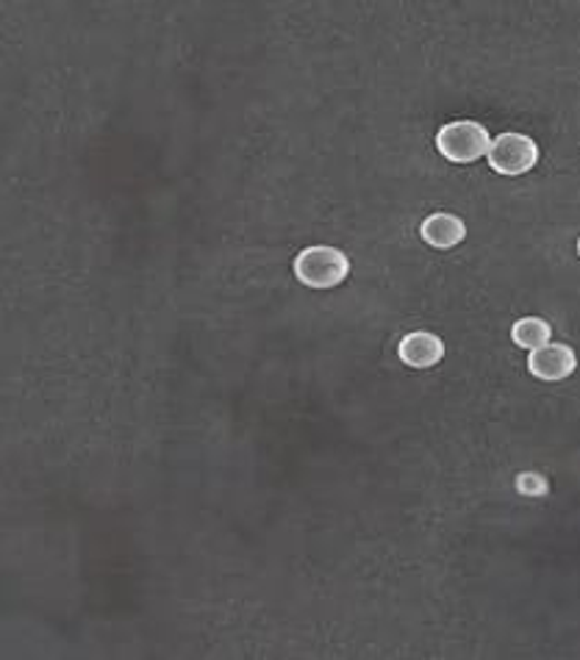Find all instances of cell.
Returning a JSON list of instances; mask_svg holds the SVG:
<instances>
[{"mask_svg":"<svg viewBox=\"0 0 580 660\" xmlns=\"http://www.w3.org/2000/svg\"><path fill=\"white\" fill-rule=\"evenodd\" d=\"M511 338H513V344H519V347H525L533 353V349L550 344L552 327L547 325L545 319H539V316H525V319L513 322Z\"/></svg>","mask_w":580,"mask_h":660,"instance_id":"52a82bcc","label":"cell"},{"mask_svg":"<svg viewBox=\"0 0 580 660\" xmlns=\"http://www.w3.org/2000/svg\"><path fill=\"white\" fill-rule=\"evenodd\" d=\"M436 148L447 161L456 164H472V161L484 159L491 148V136L480 122L458 120L441 128L436 133Z\"/></svg>","mask_w":580,"mask_h":660,"instance_id":"7a4b0ae2","label":"cell"},{"mask_svg":"<svg viewBox=\"0 0 580 660\" xmlns=\"http://www.w3.org/2000/svg\"><path fill=\"white\" fill-rule=\"evenodd\" d=\"M397 353H400L403 364L414 366V369H428V366L441 361V355H445V342H441L436 333L414 331L408 333V336H403Z\"/></svg>","mask_w":580,"mask_h":660,"instance_id":"5b68a950","label":"cell"},{"mask_svg":"<svg viewBox=\"0 0 580 660\" xmlns=\"http://www.w3.org/2000/svg\"><path fill=\"white\" fill-rule=\"evenodd\" d=\"M489 166L500 175H525L536 166L539 161V148L528 133H500L497 139H491V148L486 153Z\"/></svg>","mask_w":580,"mask_h":660,"instance_id":"3957f363","label":"cell"},{"mask_svg":"<svg viewBox=\"0 0 580 660\" xmlns=\"http://www.w3.org/2000/svg\"><path fill=\"white\" fill-rule=\"evenodd\" d=\"M350 272V261L342 250L328 247V244H317V247H306L297 253L295 258V275L303 286L312 288H330L339 286Z\"/></svg>","mask_w":580,"mask_h":660,"instance_id":"6da1fadb","label":"cell"},{"mask_svg":"<svg viewBox=\"0 0 580 660\" xmlns=\"http://www.w3.org/2000/svg\"><path fill=\"white\" fill-rule=\"evenodd\" d=\"M578 366V355L569 344H545L528 355V369L539 380H563Z\"/></svg>","mask_w":580,"mask_h":660,"instance_id":"277c9868","label":"cell"},{"mask_svg":"<svg viewBox=\"0 0 580 660\" xmlns=\"http://www.w3.org/2000/svg\"><path fill=\"white\" fill-rule=\"evenodd\" d=\"M419 233H423V238L430 244V247L450 250L464 242V236H467V225H464L461 216L445 214V211H441V214H430L428 220L423 222V227H419Z\"/></svg>","mask_w":580,"mask_h":660,"instance_id":"8992f818","label":"cell"},{"mask_svg":"<svg viewBox=\"0 0 580 660\" xmlns=\"http://www.w3.org/2000/svg\"><path fill=\"white\" fill-rule=\"evenodd\" d=\"M517 491L525 494V497H545L550 491L545 475H536V471H519L517 475Z\"/></svg>","mask_w":580,"mask_h":660,"instance_id":"ba28073f","label":"cell"},{"mask_svg":"<svg viewBox=\"0 0 580 660\" xmlns=\"http://www.w3.org/2000/svg\"><path fill=\"white\" fill-rule=\"evenodd\" d=\"M578 253H580V238H578Z\"/></svg>","mask_w":580,"mask_h":660,"instance_id":"9c48e42d","label":"cell"}]
</instances>
